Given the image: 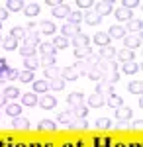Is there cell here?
Wrapping results in <instances>:
<instances>
[{"label":"cell","mask_w":143,"mask_h":147,"mask_svg":"<svg viewBox=\"0 0 143 147\" xmlns=\"http://www.w3.org/2000/svg\"><path fill=\"white\" fill-rule=\"evenodd\" d=\"M92 53H94V51H92L90 47H78V49H75V55H77V59H88Z\"/></svg>","instance_id":"cell-42"},{"label":"cell","mask_w":143,"mask_h":147,"mask_svg":"<svg viewBox=\"0 0 143 147\" xmlns=\"http://www.w3.org/2000/svg\"><path fill=\"white\" fill-rule=\"evenodd\" d=\"M33 71H28V69H24V71H20L18 73V80L20 82H33Z\"/></svg>","instance_id":"cell-37"},{"label":"cell","mask_w":143,"mask_h":147,"mask_svg":"<svg viewBox=\"0 0 143 147\" xmlns=\"http://www.w3.org/2000/svg\"><path fill=\"white\" fill-rule=\"evenodd\" d=\"M114 14H116V20L118 22H130V20H133L132 10H125V8H118Z\"/></svg>","instance_id":"cell-19"},{"label":"cell","mask_w":143,"mask_h":147,"mask_svg":"<svg viewBox=\"0 0 143 147\" xmlns=\"http://www.w3.org/2000/svg\"><path fill=\"white\" fill-rule=\"evenodd\" d=\"M0 45H2V37H0Z\"/></svg>","instance_id":"cell-59"},{"label":"cell","mask_w":143,"mask_h":147,"mask_svg":"<svg viewBox=\"0 0 143 147\" xmlns=\"http://www.w3.org/2000/svg\"><path fill=\"white\" fill-rule=\"evenodd\" d=\"M88 43H90V37H88V35H84L82 32L73 37V45H75V49H78V47H90Z\"/></svg>","instance_id":"cell-17"},{"label":"cell","mask_w":143,"mask_h":147,"mask_svg":"<svg viewBox=\"0 0 143 147\" xmlns=\"http://www.w3.org/2000/svg\"><path fill=\"white\" fill-rule=\"evenodd\" d=\"M94 41H96V45L106 47V45H110V35L106 34V32H98V34L94 35Z\"/></svg>","instance_id":"cell-26"},{"label":"cell","mask_w":143,"mask_h":147,"mask_svg":"<svg viewBox=\"0 0 143 147\" xmlns=\"http://www.w3.org/2000/svg\"><path fill=\"white\" fill-rule=\"evenodd\" d=\"M132 116H133V110H132V108L121 106V108H118V110H116V118H118V122H127Z\"/></svg>","instance_id":"cell-18"},{"label":"cell","mask_w":143,"mask_h":147,"mask_svg":"<svg viewBox=\"0 0 143 147\" xmlns=\"http://www.w3.org/2000/svg\"><path fill=\"white\" fill-rule=\"evenodd\" d=\"M0 79L2 80H12V79H18V71H16V69H6V71H4V73H2V75H0Z\"/></svg>","instance_id":"cell-45"},{"label":"cell","mask_w":143,"mask_h":147,"mask_svg":"<svg viewBox=\"0 0 143 147\" xmlns=\"http://www.w3.org/2000/svg\"><path fill=\"white\" fill-rule=\"evenodd\" d=\"M10 35L14 37V39H26V28H22V26H16V28H12Z\"/></svg>","instance_id":"cell-43"},{"label":"cell","mask_w":143,"mask_h":147,"mask_svg":"<svg viewBox=\"0 0 143 147\" xmlns=\"http://www.w3.org/2000/svg\"><path fill=\"white\" fill-rule=\"evenodd\" d=\"M57 120H59V124H65V125H69L71 122H73V120H75V118H73V114H71V112H61Z\"/></svg>","instance_id":"cell-47"},{"label":"cell","mask_w":143,"mask_h":147,"mask_svg":"<svg viewBox=\"0 0 143 147\" xmlns=\"http://www.w3.org/2000/svg\"><path fill=\"white\" fill-rule=\"evenodd\" d=\"M123 49H130V51H133V49H137V47H141V35H135V34H130L123 37Z\"/></svg>","instance_id":"cell-2"},{"label":"cell","mask_w":143,"mask_h":147,"mask_svg":"<svg viewBox=\"0 0 143 147\" xmlns=\"http://www.w3.org/2000/svg\"><path fill=\"white\" fill-rule=\"evenodd\" d=\"M116 57H118V61H121V63H127V61H133V51H130V49H121V51L116 53Z\"/></svg>","instance_id":"cell-35"},{"label":"cell","mask_w":143,"mask_h":147,"mask_svg":"<svg viewBox=\"0 0 143 147\" xmlns=\"http://www.w3.org/2000/svg\"><path fill=\"white\" fill-rule=\"evenodd\" d=\"M73 67L78 71V75H80V77H86L88 71H90V69H94L92 65H90V63H88V59H78V61L75 63V65H73Z\"/></svg>","instance_id":"cell-9"},{"label":"cell","mask_w":143,"mask_h":147,"mask_svg":"<svg viewBox=\"0 0 143 147\" xmlns=\"http://www.w3.org/2000/svg\"><path fill=\"white\" fill-rule=\"evenodd\" d=\"M86 108H100V106H104L106 104V98L102 96V94H98V92H94V94H90L86 98Z\"/></svg>","instance_id":"cell-4"},{"label":"cell","mask_w":143,"mask_h":147,"mask_svg":"<svg viewBox=\"0 0 143 147\" xmlns=\"http://www.w3.org/2000/svg\"><path fill=\"white\" fill-rule=\"evenodd\" d=\"M96 69L104 75V73H110V71H118V63H116V59H110V61L100 59V63L96 65Z\"/></svg>","instance_id":"cell-7"},{"label":"cell","mask_w":143,"mask_h":147,"mask_svg":"<svg viewBox=\"0 0 143 147\" xmlns=\"http://www.w3.org/2000/svg\"><path fill=\"white\" fill-rule=\"evenodd\" d=\"M116 127H118V129H125L127 124H125V122H116Z\"/></svg>","instance_id":"cell-57"},{"label":"cell","mask_w":143,"mask_h":147,"mask_svg":"<svg viewBox=\"0 0 143 147\" xmlns=\"http://www.w3.org/2000/svg\"><path fill=\"white\" fill-rule=\"evenodd\" d=\"M37 129L39 131H55V122L53 120H39L37 122Z\"/></svg>","instance_id":"cell-24"},{"label":"cell","mask_w":143,"mask_h":147,"mask_svg":"<svg viewBox=\"0 0 143 147\" xmlns=\"http://www.w3.org/2000/svg\"><path fill=\"white\" fill-rule=\"evenodd\" d=\"M2 106H6V98H4V94H0V108Z\"/></svg>","instance_id":"cell-58"},{"label":"cell","mask_w":143,"mask_h":147,"mask_svg":"<svg viewBox=\"0 0 143 147\" xmlns=\"http://www.w3.org/2000/svg\"><path fill=\"white\" fill-rule=\"evenodd\" d=\"M49 88H53V90H63L65 88V80L63 79H55L49 82Z\"/></svg>","instance_id":"cell-50"},{"label":"cell","mask_w":143,"mask_h":147,"mask_svg":"<svg viewBox=\"0 0 143 147\" xmlns=\"http://www.w3.org/2000/svg\"><path fill=\"white\" fill-rule=\"evenodd\" d=\"M82 20H86V24H90V26H98L102 22V18L96 12H86V16H82Z\"/></svg>","instance_id":"cell-33"},{"label":"cell","mask_w":143,"mask_h":147,"mask_svg":"<svg viewBox=\"0 0 143 147\" xmlns=\"http://www.w3.org/2000/svg\"><path fill=\"white\" fill-rule=\"evenodd\" d=\"M6 116H22V104H6Z\"/></svg>","instance_id":"cell-30"},{"label":"cell","mask_w":143,"mask_h":147,"mask_svg":"<svg viewBox=\"0 0 143 147\" xmlns=\"http://www.w3.org/2000/svg\"><path fill=\"white\" fill-rule=\"evenodd\" d=\"M139 71H141V63H133V61L123 63V73L125 75H133V73H139Z\"/></svg>","instance_id":"cell-28"},{"label":"cell","mask_w":143,"mask_h":147,"mask_svg":"<svg viewBox=\"0 0 143 147\" xmlns=\"http://www.w3.org/2000/svg\"><path fill=\"white\" fill-rule=\"evenodd\" d=\"M77 6L80 8V10H84V8H88V6H94V2H92V0H77Z\"/></svg>","instance_id":"cell-53"},{"label":"cell","mask_w":143,"mask_h":147,"mask_svg":"<svg viewBox=\"0 0 143 147\" xmlns=\"http://www.w3.org/2000/svg\"><path fill=\"white\" fill-rule=\"evenodd\" d=\"M2 47H4L6 51H14V49H18V39H14L12 35L2 37Z\"/></svg>","instance_id":"cell-27"},{"label":"cell","mask_w":143,"mask_h":147,"mask_svg":"<svg viewBox=\"0 0 143 147\" xmlns=\"http://www.w3.org/2000/svg\"><path fill=\"white\" fill-rule=\"evenodd\" d=\"M102 80H104L106 84H116V82L120 80V73H118V71H110V73H104V75H102Z\"/></svg>","instance_id":"cell-29"},{"label":"cell","mask_w":143,"mask_h":147,"mask_svg":"<svg viewBox=\"0 0 143 147\" xmlns=\"http://www.w3.org/2000/svg\"><path fill=\"white\" fill-rule=\"evenodd\" d=\"M24 69H28V71H35V69H39V59H35V57L24 59Z\"/></svg>","instance_id":"cell-41"},{"label":"cell","mask_w":143,"mask_h":147,"mask_svg":"<svg viewBox=\"0 0 143 147\" xmlns=\"http://www.w3.org/2000/svg\"><path fill=\"white\" fill-rule=\"evenodd\" d=\"M51 43L55 45V49H67V47H69V39L61 35V37H53V41H51Z\"/></svg>","instance_id":"cell-44"},{"label":"cell","mask_w":143,"mask_h":147,"mask_svg":"<svg viewBox=\"0 0 143 147\" xmlns=\"http://www.w3.org/2000/svg\"><path fill=\"white\" fill-rule=\"evenodd\" d=\"M121 8H125V10L141 8V2H139V0H123V2H121Z\"/></svg>","instance_id":"cell-48"},{"label":"cell","mask_w":143,"mask_h":147,"mask_svg":"<svg viewBox=\"0 0 143 147\" xmlns=\"http://www.w3.org/2000/svg\"><path fill=\"white\" fill-rule=\"evenodd\" d=\"M108 35H110V39H112V37H114V39H123L127 34H125V28H123V26L114 24L110 30H108Z\"/></svg>","instance_id":"cell-8"},{"label":"cell","mask_w":143,"mask_h":147,"mask_svg":"<svg viewBox=\"0 0 143 147\" xmlns=\"http://www.w3.org/2000/svg\"><path fill=\"white\" fill-rule=\"evenodd\" d=\"M45 77H47V79H51V80L61 79V69L57 67V65H53V67H49V69H45Z\"/></svg>","instance_id":"cell-39"},{"label":"cell","mask_w":143,"mask_h":147,"mask_svg":"<svg viewBox=\"0 0 143 147\" xmlns=\"http://www.w3.org/2000/svg\"><path fill=\"white\" fill-rule=\"evenodd\" d=\"M39 65H43L45 69H49V67H53V65H57V61H55V57H41Z\"/></svg>","instance_id":"cell-51"},{"label":"cell","mask_w":143,"mask_h":147,"mask_svg":"<svg viewBox=\"0 0 143 147\" xmlns=\"http://www.w3.org/2000/svg\"><path fill=\"white\" fill-rule=\"evenodd\" d=\"M133 127H135V129H141V127H143V120H141V118H137V120L133 122Z\"/></svg>","instance_id":"cell-56"},{"label":"cell","mask_w":143,"mask_h":147,"mask_svg":"<svg viewBox=\"0 0 143 147\" xmlns=\"http://www.w3.org/2000/svg\"><path fill=\"white\" fill-rule=\"evenodd\" d=\"M22 100H24V106H30V108H32V106H37V100H39V98H37L35 92H26Z\"/></svg>","instance_id":"cell-31"},{"label":"cell","mask_w":143,"mask_h":147,"mask_svg":"<svg viewBox=\"0 0 143 147\" xmlns=\"http://www.w3.org/2000/svg\"><path fill=\"white\" fill-rule=\"evenodd\" d=\"M0 30H2V22H0Z\"/></svg>","instance_id":"cell-60"},{"label":"cell","mask_w":143,"mask_h":147,"mask_svg":"<svg viewBox=\"0 0 143 147\" xmlns=\"http://www.w3.org/2000/svg\"><path fill=\"white\" fill-rule=\"evenodd\" d=\"M127 90L132 92V94L141 96V92H143V82H141V80H132V82L127 84Z\"/></svg>","instance_id":"cell-32"},{"label":"cell","mask_w":143,"mask_h":147,"mask_svg":"<svg viewBox=\"0 0 143 147\" xmlns=\"http://www.w3.org/2000/svg\"><path fill=\"white\" fill-rule=\"evenodd\" d=\"M41 10V6H39V2H30V4H26L24 6V14L28 16V18H33V16H37Z\"/></svg>","instance_id":"cell-16"},{"label":"cell","mask_w":143,"mask_h":147,"mask_svg":"<svg viewBox=\"0 0 143 147\" xmlns=\"http://www.w3.org/2000/svg\"><path fill=\"white\" fill-rule=\"evenodd\" d=\"M2 94H4V98H6V100H14V98H18V96H20V90H18L16 86H6Z\"/></svg>","instance_id":"cell-40"},{"label":"cell","mask_w":143,"mask_h":147,"mask_svg":"<svg viewBox=\"0 0 143 147\" xmlns=\"http://www.w3.org/2000/svg\"><path fill=\"white\" fill-rule=\"evenodd\" d=\"M61 32H63V37H75V35L80 34V26H75V24H65L63 28H61Z\"/></svg>","instance_id":"cell-11"},{"label":"cell","mask_w":143,"mask_h":147,"mask_svg":"<svg viewBox=\"0 0 143 147\" xmlns=\"http://www.w3.org/2000/svg\"><path fill=\"white\" fill-rule=\"evenodd\" d=\"M67 102H69V106H71V108L84 106V102H86V96H84L82 92H71V94L67 96Z\"/></svg>","instance_id":"cell-3"},{"label":"cell","mask_w":143,"mask_h":147,"mask_svg":"<svg viewBox=\"0 0 143 147\" xmlns=\"http://www.w3.org/2000/svg\"><path fill=\"white\" fill-rule=\"evenodd\" d=\"M112 6H114V2H112V0H100V2L94 4V12L98 14L100 18H104V16L112 14V10H114Z\"/></svg>","instance_id":"cell-1"},{"label":"cell","mask_w":143,"mask_h":147,"mask_svg":"<svg viewBox=\"0 0 143 147\" xmlns=\"http://www.w3.org/2000/svg\"><path fill=\"white\" fill-rule=\"evenodd\" d=\"M116 49L112 45H106V47H100V53H98V57L100 59H104V61H110V59H116Z\"/></svg>","instance_id":"cell-14"},{"label":"cell","mask_w":143,"mask_h":147,"mask_svg":"<svg viewBox=\"0 0 143 147\" xmlns=\"http://www.w3.org/2000/svg\"><path fill=\"white\" fill-rule=\"evenodd\" d=\"M33 92L35 94H45V92L49 90V82L47 80H33Z\"/></svg>","instance_id":"cell-23"},{"label":"cell","mask_w":143,"mask_h":147,"mask_svg":"<svg viewBox=\"0 0 143 147\" xmlns=\"http://www.w3.org/2000/svg\"><path fill=\"white\" fill-rule=\"evenodd\" d=\"M69 12H71V8L65 6V2H63L61 6H57V8H51V14H53L55 18H67V16H69Z\"/></svg>","instance_id":"cell-25"},{"label":"cell","mask_w":143,"mask_h":147,"mask_svg":"<svg viewBox=\"0 0 143 147\" xmlns=\"http://www.w3.org/2000/svg\"><path fill=\"white\" fill-rule=\"evenodd\" d=\"M73 118H80V120H86V116H88V108H86V104L84 106H77V108H73Z\"/></svg>","instance_id":"cell-36"},{"label":"cell","mask_w":143,"mask_h":147,"mask_svg":"<svg viewBox=\"0 0 143 147\" xmlns=\"http://www.w3.org/2000/svg\"><path fill=\"white\" fill-rule=\"evenodd\" d=\"M69 24H75V26H78V24L82 22V12H69Z\"/></svg>","instance_id":"cell-46"},{"label":"cell","mask_w":143,"mask_h":147,"mask_svg":"<svg viewBox=\"0 0 143 147\" xmlns=\"http://www.w3.org/2000/svg\"><path fill=\"white\" fill-rule=\"evenodd\" d=\"M24 0H6V10L8 12H22L24 10Z\"/></svg>","instance_id":"cell-21"},{"label":"cell","mask_w":143,"mask_h":147,"mask_svg":"<svg viewBox=\"0 0 143 147\" xmlns=\"http://www.w3.org/2000/svg\"><path fill=\"white\" fill-rule=\"evenodd\" d=\"M69 127H71V129H75V131H78V129H86L88 122H86V120H80V118H75V120L69 124Z\"/></svg>","instance_id":"cell-38"},{"label":"cell","mask_w":143,"mask_h":147,"mask_svg":"<svg viewBox=\"0 0 143 147\" xmlns=\"http://www.w3.org/2000/svg\"><path fill=\"white\" fill-rule=\"evenodd\" d=\"M35 53H37V47L35 45H30V43H26V41L22 43V47H20V55H22L24 59L35 57Z\"/></svg>","instance_id":"cell-13"},{"label":"cell","mask_w":143,"mask_h":147,"mask_svg":"<svg viewBox=\"0 0 143 147\" xmlns=\"http://www.w3.org/2000/svg\"><path fill=\"white\" fill-rule=\"evenodd\" d=\"M96 92H98V94H102V96L106 98V96L114 94V86H112V84H106L104 80H100L98 84H96Z\"/></svg>","instance_id":"cell-20"},{"label":"cell","mask_w":143,"mask_h":147,"mask_svg":"<svg viewBox=\"0 0 143 147\" xmlns=\"http://www.w3.org/2000/svg\"><path fill=\"white\" fill-rule=\"evenodd\" d=\"M39 53L43 57H55L57 55V49L51 41H45V43H39Z\"/></svg>","instance_id":"cell-12"},{"label":"cell","mask_w":143,"mask_h":147,"mask_svg":"<svg viewBox=\"0 0 143 147\" xmlns=\"http://www.w3.org/2000/svg\"><path fill=\"white\" fill-rule=\"evenodd\" d=\"M12 127L20 129V131H28L30 129V120L26 116H16V118H12Z\"/></svg>","instance_id":"cell-6"},{"label":"cell","mask_w":143,"mask_h":147,"mask_svg":"<svg viewBox=\"0 0 143 147\" xmlns=\"http://www.w3.org/2000/svg\"><path fill=\"white\" fill-rule=\"evenodd\" d=\"M110 125H112L110 118H98V120H96V127H98V129H108Z\"/></svg>","instance_id":"cell-49"},{"label":"cell","mask_w":143,"mask_h":147,"mask_svg":"<svg viewBox=\"0 0 143 147\" xmlns=\"http://www.w3.org/2000/svg\"><path fill=\"white\" fill-rule=\"evenodd\" d=\"M90 80H102V73H100L98 69H90L88 71V75H86Z\"/></svg>","instance_id":"cell-52"},{"label":"cell","mask_w":143,"mask_h":147,"mask_svg":"<svg viewBox=\"0 0 143 147\" xmlns=\"http://www.w3.org/2000/svg\"><path fill=\"white\" fill-rule=\"evenodd\" d=\"M6 20H8V10L0 8V22H6Z\"/></svg>","instance_id":"cell-54"},{"label":"cell","mask_w":143,"mask_h":147,"mask_svg":"<svg viewBox=\"0 0 143 147\" xmlns=\"http://www.w3.org/2000/svg\"><path fill=\"white\" fill-rule=\"evenodd\" d=\"M78 77H80V75H78V71L75 67H73V65H71V67H65V69H61V79L65 80H77Z\"/></svg>","instance_id":"cell-10"},{"label":"cell","mask_w":143,"mask_h":147,"mask_svg":"<svg viewBox=\"0 0 143 147\" xmlns=\"http://www.w3.org/2000/svg\"><path fill=\"white\" fill-rule=\"evenodd\" d=\"M127 30H130V34L141 35V30H143V20H141V18H137V20H130V22H127Z\"/></svg>","instance_id":"cell-15"},{"label":"cell","mask_w":143,"mask_h":147,"mask_svg":"<svg viewBox=\"0 0 143 147\" xmlns=\"http://www.w3.org/2000/svg\"><path fill=\"white\" fill-rule=\"evenodd\" d=\"M37 104H39L43 110H53V108H57V98L51 96V94H43V96L37 100Z\"/></svg>","instance_id":"cell-5"},{"label":"cell","mask_w":143,"mask_h":147,"mask_svg":"<svg viewBox=\"0 0 143 147\" xmlns=\"http://www.w3.org/2000/svg\"><path fill=\"white\" fill-rule=\"evenodd\" d=\"M63 2L61 0H47V6H51V8H57V6H61Z\"/></svg>","instance_id":"cell-55"},{"label":"cell","mask_w":143,"mask_h":147,"mask_svg":"<svg viewBox=\"0 0 143 147\" xmlns=\"http://www.w3.org/2000/svg\"><path fill=\"white\" fill-rule=\"evenodd\" d=\"M39 30H41V34L45 35H55V24L53 22H41V26H39Z\"/></svg>","instance_id":"cell-34"},{"label":"cell","mask_w":143,"mask_h":147,"mask_svg":"<svg viewBox=\"0 0 143 147\" xmlns=\"http://www.w3.org/2000/svg\"><path fill=\"white\" fill-rule=\"evenodd\" d=\"M106 104L118 110V108H121V106H123V98H121L120 94H110V96L106 98Z\"/></svg>","instance_id":"cell-22"}]
</instances>
